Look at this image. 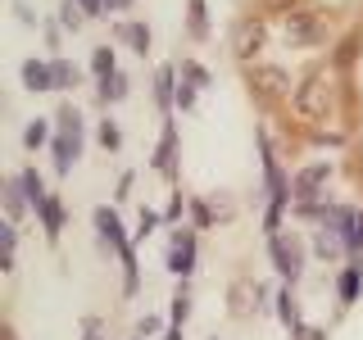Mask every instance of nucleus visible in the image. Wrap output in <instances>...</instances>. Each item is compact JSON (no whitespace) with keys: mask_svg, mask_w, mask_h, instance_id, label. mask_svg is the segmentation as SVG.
I'll use <instances>...</instances> for the list:
<instances>
[{"mask_svg":"<svg viewBox=\"0 0 363 340\" xmlns=\"http://www.w3.org/2000/svg\"><path fill=\"white\" fill-rule=\"evenodd\" d=\"M359 290H363V254H359V259H350V264L336 272V300L345 304V309L359 300Z\"/></svg>","mask_w":363,"mask_h":340,"instance_id":"6","label":"nucleus"},{"mask_svg":"<svg viewBox=\"0 0 363 340\" xmlns=\"http://www.w3.org/2000/svg\"><path fill=\"white\" fill-rule=\"evenodd\" d=\"M18 73H23V86H28L32 96H45V91H55V64H50V60H28Z\"/></svg>","mask_w":363,"mask_h":340,"instance_id":"9","label":"nucleus"},{"mask_svg":"<svg viewBox=\"0 0 363 340\" xmlns=\"http://www.w3.org/2000/svg\"><path fill=\"white\" fill-rule=\"evenodd\" d=\"M136 0H105V14H123V9H132Z\"/></svg>","mask_w":363,"mask_h":340,"instance_id":"32","label":"nucleus"},{"mask_svg":"<svg viewBox=\"0 0 363 340\" xmlns=\"http://www.w3.org/2000/svg\"><path fill=\"white\" fill-rule=\"evenodd\" d=\"M327 181H332V168H327V164H309V168H300V173L291 177V196L295 200H327L323 196Z\"/></svg>","mask_w":363,"mask_h":340,"instance_id":"4","label":"nucleus"},{"mask_svg":"<svg viewBox=\"0 0 363 340\" xmlns=\"http://www.w3.org/2000/svg\"><path fill=\"white\" fill-rule=\"evenodd\" d=\"M96 86H100L96 96L105 100V105H118V100H128V77H123V73H109V77H100Z\"/></svg>","mask_w":363,"mask_h":340,"instance_id":"18","label":"nucleus"},{"mask_svg":"<svg viewBox=\"0 0 363 340\" xmlns=\"http://www.w3.org/2000/svg\"><path fill=\"white\" fill-rule=\"evenodd\" d=\"M14 14H18L23 23H37V18H32V9H28V5H23V0H14Z\"/></svg>","mask_w":363,"mask_h":340,"instance_id":"35","label":"nucleus"},{"mask_svg":"<svg viewBox=\"0 0 363 340\" xmlns=\"http://www.w3.org/2000/svg\"><path fill=\"white\" fill-rule=\"evenodd\" d=\"M268 259L295 286V281L304 277V264H309V241H304L300 232H286V227H281V232H268Z\"/></svg>","mask_w":363,"mask_h":340,"instance_id":"2","label":"nucleus"},{"mask_svg":"<svg viewBox=\"0 0 363 340\" xmlns=\"http://www.w3.org/2000/svg\"><path fill=\"white\" fill-rule=\"evenodd\" d=\"M18 181H23V191H28V200H32V213H37L41 204H45V196H50V191H45V181H41V173H37V168H23Z\"/></svg>","mask_w":363,"mask_h":340,"instance_id":"19","label":"nucleus"},{"mask_svg":"<svg viewBox=\"0 0 363 340\" xmlns=\"http://www.w3.org/2000/svg\"><path fill=\"white\" fill-rule=\"evenodd\" d=\"M55 91H77V82H82V68H77L73 60H64V55H55Z\"/></svg>","mask_w":363,"mask_h":340,"instance_id":"16","label":"nucleus"},{"mask_svg":"<svg viewBox=\"0 0 363 340\" xmlns=\"http://www.w3.org/2000/svg\"><path fill=\"white\" fill-rule=\"evenodd\" d=\"M82 23H86V9L77 5V0H64V5H60V28L64 32H77Z\"/></svg>","mask_w":363,"mask_h":340,"instance_id":"23","label":"nucleus"},{"mask_svg":"<svg viewBox=\"0 0 363 340\" xmlns=\"http://www.w3.org/2000/svg\"><path fill=\"white\" fill-rule=\"evenodd\" d=\"M77 5H82L86 14H105V0H77Z\"/></svg>","mask_w":363,"mask_h":340,"instance_id":"34","label":"nucleus"},{"mask_svg":"<svg viewBox=\"0 0 363 340\" xmlns=\"http://www.w3.org/2000/svg\"><path fill=\"white\" fill-rule=\"evenodd\" d=\"M259 41H264V23H259V18H245L241 28H236V55L250 60V55L259 50Z\"/></svg>","mask_w":363,"mask_h":340,"instance_id":"14","label":"nucleus"},{"mask_svg":"<svg viewBox=\"0 0 363 340\" xmlns=\"http://www.w3.org/2000/svg\"><path fill=\"white\" fill-rule=\"evenodd\" d=\"M28 209H32V200H28V191H23V181L9 177L5 181V222H18Z\"/></svg>","mask_w":363,"mask_h":340,"instance_id":"13","label":"nucleus"},{"mask_svg":"<svg viewBox=\"0 0 363 340\" xmlns=\"http://www.w3.org/2000/svg\"><path fill=\"white\" fill-rule=\"evenodd\" d=\"M136 336H141V340H150V336H164V322H159L155 313H145L141 322H136Z\"/></svg>","mask_w":363,"mask_h":340,"instance_id":"29","label":"nucleus"},{"mask_svg":"<svg viewBox=\"0 0 363 340\" xmlns=\"http://www.w3.org/2000/svg\"><path fill=\"white\" fill-rule=\"evenodd\" d=\"M155 105L164 113L177 109V68H159L155 73Z\"/></svg>","mask_w":363,"mask_h":340,"instance_id":"11","label":"nucleus"},{"mask_svg":"<svg viewBox=\"0 0 363 340\" xmlns=\"http://www.w3.org/2000/svg\"><path fill=\"white\" fill-rule=\"evenodd\" d=\"M136 340H141V336H136Z\"/></svg>","mask_w":363,"mask_h":340,"instance_id":"37","label":"nucleus"},{"mask_svg":"<svg viewBox=\"0 0 363 340\" xmlns=\"http://www.w3.org/2000/svg\"><path fill=\"white\" fill-rule=\"evenodd\" d=\"M55 123H60L55 132H82V113H77V105H60V113H55Z\"/></svg>","mask_w":363,"mask_h":340,"instance_id":"27","label":"nucleus"},{"mask_svg":"<svg viewBox=\"0 0 363 340\" xmlns=\"http://www.w3.org/2000/svg\"><path fill=\"white\" fill-rule=\"evenodd\" d=\"M159 340H182V327H168V332L159 336Z\"/></svg>","mask_w":363,"mask_h":340,"instance_id":"36","label":"nucleus"},{"mask_svg":"<svg viewBox=\"0 0 363 340\" xmlns=\"http://www.w3.org/2000/svg\"><path fill=\"white\" fill-rule=\"evenodd\" d=\"M196 254H200V236L191 232V227H177L173 245H168V272L191 277V272H196Z\"/></svg>","mask_w":363,"mask_h":340,"instance_id":"3","label":"nucleus"},{"mask_svg":"<svg viewBox=\"0 0 363 340\" xmlns=\"http://www.w3.org/2000/svg\"><path fill=\"white\" fill-rule=\"evenodd\" d=\"M96 232H100V241L118 254V264H123V295H136L141 277H136V254H132V245H128V232H123L118 213H113V209H96Z\"/></svg>","mask_w":363,"mask_h":340,"instance_id":"1","label":"nucleus"},{"mask_svg":"<svg viewBox=\"0 0 363 340\" xmlns=\"http://www.w3.org/2000/svg\"><path fill=\"white\" fill-rule=\"evenodd\" d=\"M155 168L164 177H177V128L173 123H164V141H159V150H155Z\"/></svg>","mask_w":363,"mask_h":340,"instance_id":"10","label":"nucleus"},{"mask_svg":"<svg viewBox=\"0 0 363 340\" xmlns=\"http://www.w3.org/2000/svg\"><path fill=\"white\" fill-rule=\"evenodd\" d=\"M295 340H327V332H323V327H304V332L295 336Z\"/></svg>","mask_w":363,"mask_h":340,"instance_id":"33","label":"nucleus"},{"mask_svg":"<svg viewBox=\"0 0 363 340\" xmlns=\"http://www.w3.org/2000/svg\"><path fill=\"white\" fill-rule=\"evenodd\" d=\"M191 218H196L200 227H209V222H218V209H213L209 200H191Z\"/></svg>","mask_w":363,"mask_h":340,"instance_id":"28","label":"nucleus"},{"mask_svg":"<svg viewBox=\"0 0 363 340\" xmlns=\"http://www.w3.org/2000/svg\"><path fill=\"white\" fill-rule=\"evenodd\" d=\"M159 222H164V218H159L155 209H141V222H136V241H145V236H150Z\"/></svg>","mask_w":363,"mask_h":340,"instance_id":"30","label":"nucleus"},{"mask_svg":"<svg viewBox=\"0 0 363 340\" xmlns=\"http://www.w3.org/2000/svg\"><path fill=\"white\" fill-rule=\"evenodd\" d=\"M186 28H191V37L196 41H204L209 37V9H204V0H186Z\"/></svg>","mask_w":363,"mask_h":340,"instance_id":"20","label":"nucleus"},{"mask_svg":"<svg viewBox=\"0 0 363 340\" xmlns=\"http://www.w3.org/2000/svg\"><path fill=\"white\" fill-rule=\"evenodd\" d=\"M345 249H350V259L363 254V209L354 213V222H350V232H345Z\"/></svg>","mask_w":363,"mask_h":340,"instance_id":"26","label":"nucleus"},{"mask_svg":"<svg viewBox=\"0 0 363 340\" xmlns=\"http://www.w3.org/2000/svg\"><path fill=\"white\" fill-rule=\"evenodd\" d=\"M23 145H28V150H45V145H55L50 123H45V118H32V123H28V132H23Z\"/></svg>","mask_w":363,"mask_h":340,"instance_id":"21","label":"nucleus"},{"mask_svg":"<svg viewBox=\"0 0 363 340\" xmlns=\"http://www.w3.org/2000/svg\"><path fill=\"white\" fill-rule=\"evenodd\" d=\"M177 77H182V82H191V86H200V91L213 82V77H209V68L196 64V60H182V64H177Z\"/></svg>","mask_w":363,"mask_h":340,"instance_id":"22","label":"nucleus"},{"mask_svg":"<svg viewBox=\"0 0 363 340\" xmlns=\"http://www.w3.org/2000/svg\"><path fill=\"white\" fill-rule=\"evenodd\" d=\"M186 209H191V200H182V196H177L173 204H168V213H164V222H182V213H186Z\"/></svg>","mask_w":363,"mask_h":340,"instance_id":"31","label":"nucleus"},{"mask_svg":"<svg viewBox=\"0 0 363 340\" xmlns=\"http://www.w3.org/2000/svg\"><path fill=\"white\" fill-rule=\"evenodd\" d=\"M309 254H313V259H323V264H340V259H345L350 249H345V241H340L336 232L318 227V232L309 236Z\"/></svg>","mask_w":363,"mask_h":340,"instance_id":"8","label":"nucleus"},{"mask_svg":"<svg viewBox=\"0 0 363 340\" xmlns=\"http://www.w3.org/2000/svg\"><path fill=\"white\" fill-rule=\"evenodd\" d=\"M272 304H277V317L291 327V336H300V332H304V317H300V304H295V295H291V290H277V300H272Z\"/></svg>","mask_w":363,"mask_h":340,"instance_id":"15","label":"nucleus"},{"mask_svg":"<svg viewBox=\"0 0 363 340\" xmlns=\"http://www.w3.org/2000/svg\"><path fill=\"white\" fill-rule=\"evenodd\" d=\"M96 141L105 145L109 154H113V150H123V132H118V123H113V118H105V123H100V132H96Z\"/></svg>","mask_w":363,"mask_h":340,"instance_id":"24","label":"nucleus"},{"mask_svg":"<svg viewBox=\"0 0 363 340\" xmlns=\"http://www.w3.org/2000/svg\"><path fill=\"white\" fill-rule=\"evenodd\" d=\"M50 154H55V173H73L77 154H82V132H55Z\"/></svg>","mask_w":363,"mask_h":340,"instance_id":"5","label":"nucleus"},{"mask_svg":"<svg viewBox=\"0 0 363 340\" xmlns=\"http://www.w3.org/2000/svg\"><path fill=\"white\" fill-rule=\"evenodd\" d=\"M109 73H118V50H113V45H96V50H91V77H109Z\"/></svg>","mask_w":363,"mask_h":340,"instance_id":"17","label":"nucleus"},{"mask_svg":"<svg viewBox=\"0 0 363 340\" xmlns=\"http://www.w3.org/2000/svg\"><path fill=\"white\" fill-rule=\"evenodd\" d=\"M37 218H41V227H45V236H60L64 232V218H68V209H64V200L60 196H45V204L37 209Z\"/></svg>","mask_w":363,"mask_h":340,"instance_id":"12","label":"nucleus"},{"mask_svg":"<svg viewBox=\"0 0 363 340\" xmlns=\"http://www.w3.org/2000/svg\"><path fill=\"white\" fill-rule=\"evenodd\" d=\"M173 327H186V317H191V290L186 286H177V295H173Z\"/></svg>","mask_w":363,"mask_h":340,"instance_id":"25","label":"nucleus"},{"mask_svg":"<svg viewBox=\"0 0 363 340\" xmlns=\"http://www.w3.org/2000/svg\"><path fill=\"white\" fill-rule=\"evenodd\" d=\"M113 41H123V45H132V55H150V28H145L141 18H123V23H113Z\"/></svg>","mask_w":363,"mask_h":340,"instance_id":"7","label":"nucleus"}]
</instances>
